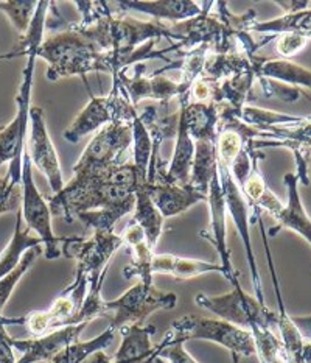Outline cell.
Instances as JSON below:
<instances>
[{
    "label": "cell",
    "mask_w": 311,
    "mask_h": 363,
    "mask_svg": "<svg viewBox=\"0 0 311 363\" xmlns=\"http://www.w3.org/2000/svg\"><path fill=\"white\" fill-rule=\"evenodd\" d=\"M79 8L84 19L77 23L79 31L97 44L101 50L130 57L143 44L159 41L161 38L174 39L169 26L157 21H139L130 16H115L106 8Z\"/></svg>",
    "instance_id": "obj_1"
},
{
    "label": "cell",
    "mask_w": 311,
    "mask_h": 363,
    "mask_svg": "<svg viewBox=\"0 0 311 363\" xmlns=\"http://www.w3.org/2000/svg\"><path fill=\"white\" fill-rule=\"evenodd\" d=\"M38 58L49 62L47 78L50 82L66 77H83L86 80L91 72H109L108 52L86 38L77 23L43 41Z\"/></svg>",
    "instance_id": "obj_2"
},
{
    "label": "cell",
    "mask_w": 311,
    "mask_h": 363,
    "mask_svg": "<svg viewBox=\"0 0 311 363\" xmlns=\"http://www.w3.org/2000/svg\"><path fill=\"white\" fill-rule=\"evenodd\" d=\"M165 335H169L170 343H186L188 340L213 342L230 351L234 359L255 356V345L249 330L237 328L220 318L186 315L174 320Z\"/></svg>",
    "instance_id": "obj_3"
},
{
    "label": "cell",
    "mask_w": 311,
    "mask_h": 363,
    "mask_svg": "<svg viewBox=\"0 0 311 363\" xmlns=\"http://www.w3.org/2000/svg\"><path fill=\"white\" fill-rule=\"evenodd\" d=\"M132 145V131L128 121H114L103 126L91 139L74 165V175H101L126 164Z\"/></svg>",
    "instance_id": "obj_4"
},
{
    "label": "cell",
    "mask_w": 311,
    "mask_h": 363,
    "mask_svg": "<svg viewBox=\"0 0 311 363\" xmlns=\"http://www.w3.org/2000/svg\"><path fill=\"white\" fill-rule=\"evenodd\" d=\"M195 303L217 315L220 320H225L249 333L257 328H277L278 315L259 303L255 296L246 294L240 282H235L232 290L220 296L198 294Z\"/></svg>",
    "instance_id": "obj_5"
},
{
    "label": "cell",
    "mask_w": 311,
    "mask_h": 363,
    "mask_svg": "<svg viewBox=\"0 0 311 363\" xmlns=\"http://www.w3.org/2000/svg\"><path fill=\"white\" fill-rule=\"evenodd\" d=\"M39 47H30L27 66L23 69L22 84L19 94L16 97V114L13 121L4 128H0V169L8 164V173L13 177L16 184H19L21 178V155L22 148L26 145L27 131H28V116H30V99H31V86H33L35 62L38 58Z\"/></svg>",
    "instance_id": "obj_6"
},
{
    "label": "cell",
    "mask_w": 311,
    "mask_h": 363,
    "mask_svg": "<svg viewBox=\"0 0 311 363\" xmlns=\"http://www.w3.org/2000/svg\"><path fill=\"white\" fill-rule=\"evenodd\" d=\"M178 304V296L173 291H162L153 286L137 282L125 294L106 301L108 317L111 315V328L120 330L123 326L142 325L151 313L157 311H171Z\"/></svg>",
    "instance_id": "obj_7"
},
{
    "label": "cell",
    "mask_w": 311,
    "mask_h": 363,
    "mask_svg": "<svg viewBox=\"0 0 311 363\" xmlns=\"http://www.w3.org/2000/svg\"><path fill=\"white\" fill-rule=\"evenodd\" d=\"M28 121L31 122V126L27 131L26 144L31 164H35V167L47 178L53 195H57L66 186V181H64L57 148H55L49 130H47L44 109L31 106Z\"/></svg>",
    "instance_id": "obj_8"
},
{
    "label": "cell",
    "mask_w": 311,
    "mask_h": 363,
    "mask_svg": "<svg viewBox=\"0 0 311 363\" xmlns=\"http://www.w3.org/2000/svg\"><path fill=\"white\" fill-rule=\"evenodd\" d=\"M122 247L123 240L120 234L114 231H94L89 240L70 238L67 243H64V255L77 259L75 274L91 279L94 276L108 273L111 259Z\"/></svg>",
    "instance_id": "obj_9"
},
{
    "label": "cell",
    "mask_w": 311,
    "mask_h": 363,
    "mask_svg": "<svg viewBox=\"0 0 311 363\" xmlns=\"http://www.w3.org/2000/svg\"><path fill=\"white\" fill-rule=\"evenodd\" d=\"M218 175L222 186V192H225L226 212L230 217V220H232V223L237 228V231L240 234L244 245L246 257H248V265H249L252 286H254V296L259 299V303L266 306L259 267H257V262H255V255L252 251V240H251V233H249V204L246 201L242 189L237 186L232 175H230L229 167L218 162Z\"/></svg>",
    "instance_id": "obj_10"
},
{
    "label": "cell",
    "mask_w": 311,
    "mask_h": 363,
    "mask_svg": "<svg viewBox=\"0 0 311 363\" xmlns=\"http://www.w3.org/2000/svg\"><path fill=\"white\" fill-rule=\"evenodd\" d=\"M125 96L123 86L118 83L114 77V88L105 97H91L89 104L84 106L81 113L77 116V119L72 122L69 128L62 133L64 139L72 144L87 136V134L100 131L103 126L109 125L118 119L120 114V105Z\"/></svg>",
    "instance_id": "obj_11"
},
{
    "label": "cell",
    "mask_w": 311,
    "mask_h": 363,
    "mask_svg": "<svg viewBox=\"0 0 311 363\" xmlns=\"http://www.w3.org/2000/svg\"><path fill=\"white\" fill-rule=\"evenodd\" d=\"M207 203L210 208V223L205 231H201V238L209 240L215 250L218 252L220 265L222 268V276L232 284L238 282V273L234 270L232 260H230V250L227 247V233H226V222H227V212H226V200L225 192H222V186L220 181V175L213 178L212 184L207 192Z\"/></svg>",
    "instance_id": "obj_12"
},
{
    "label": "cell",
    "mask_w": 311,
    "mask_h": 363,
    "mask_svg": "<svg viewBox=\"0 0 311 363\" xmlns=\"http://www.w3.org/2000/svg\"><path fill=\"white\" fill-rule=\"evenodd\" d=\"M137 69L132 75L122 69L120 72L114 74V77L123 86L128 99L135 106L139 101L151 99L159 100L162 104H169L173 97H184L188 92L181 82H173L170 78L164 75H153V77H142V72L145 70V66L137 65Z\"/></svg>",
    "instance_id": "obj_13"
},
{
    "label": "cell",
    "mask_w": 311,
    "mask_h": 363,
    "mask_svg": "<svg viewBox=\"0 0 311 363\" xmlns=\"http://www.w3.org/2000/svg\"><path fill=\"white\" fill-rule=\"evenodd\" d=\"M86 326L87 325L66 326L61 329H55L52 333L41 337H31L28 340H16V338H11L13 350L21 352V357L16 360V363L52 362L67 346L79 342L78 338Z\"/></svg>",
    "instance_id": "obj_14"
},
{
    "label": "cell",
    "mask_w": 311,
    "mask_h": 363,
    "mask_svg": "<svg viewBox=\"0 0 311 363\" xmlns=\"http://www.w3.org/2000/svg\"><path fill=\"white\" fill-rule=\"evenodd\" d=\"M283 183L286 187V194H288V201L273 216V218L277 220V225L271 228L269 235L274 238L281 230H291L311 245V217L307 214L300 200L299 177L296 173H286Z\"/></svg>",
    "instance_id": "obj_15"
},
{
    "label": "cell",
    "mask_w": 311,
    "mask_h": 363,
    "mask_svg": "<svg viewBox=\"0 0 311 363\" xmlns=\"http://www.w3.org/2000/svg\"><path fill=\"white\" fill-rule=\"evenodd\" d=\"M142 186L145 187L151 201L154 203V206L165 220L176 217L182 212L188 211L191 206H195V204L207 200V196L198 194L190 186H179L166 183V181L145 183Z\"/></svg>",
    "instance_id": "obj_16"
},
{
    "label": "cell",
    "mask_w": 311,
    "mask_h": 363,
    "mask_svg": "<svg viewBox=\"0 0 311 363\" xmlns=\"http://www.w3.org/2000/svg\"><path fill=\"white\" fill-rule=\"evenodd\" d=\"M156 333L154 326L132 325L123 326L120 329L122 345L115 356L113 357L114 363H151L161 352L162 345L159 343L153 346L151 337Z\"/></svg>",
    "instance_id": "obj_17"
},
{
    "label": "cell",
    "mask_w": 311,
    "mask_h": 363,
    "mask_svg": "<svg viewBox=\"0 0 311 363\" xmlns=\"http://www.w3.org/2000/svg\"><path fill=\"white\" fill-rule=\"evenodd\" d=\"M118 6L123 10H132L143 14H148L153 21H171L174 26L188 19H195L201 16L205 10L201 8L198 2L191 0H156V2H148V0H131V2H118Z\"/></svg>",
    "instance_id": "obj_18"
},
{
    "label": "cell",
    "mask_w": 311,
    "mask_h": 363,
    "mask_svg": "<svg viewBox=\"0 0 311 363\" xmlns=\"http://www.w3.org/2000/svg\"><path fill=\"white\" fill-rule=\"evenodd\" d=\"M179 114L193 140H217L218 136V104H193L188 101L187 94L181 97Z\"/></svg>",
    "instance_id": "obj_19"
},
{
    "label": "cell",
    "mask_w": 311,
    "mask_h": 363,
    "mask_svg": "<svg viewBox=\"0 0 311 363\" xmlns=\"http://www.w3.org/2000/svg\"><path fill=\"white\" fill-rule=\"evenodd\" d=\"M252 65L255 77L259 80H276L283 84L300 86V88L311 89V69L300 66L291 60H263L255 55Z\"/></svg>",
    "instance_id": "obj_20"
},
{
    "label": "cell",
    "mask_w": 311,
    "mask_h": 363,
    "mask_svg": "<svg viewBox=\"0 0 311 363\" xmlns=\"http://www.w3.org/2000/svg\"><path fill=\"white\" fill-rule=\"evenodd\" d=\"M218 175V153L217 140L199 139L195 140V156L191 165L188 186L207 196L213 178Z\"/></svg>",
    "instance_id": "obj_21"
},
{
    "label": "cell",
    "mask_w": 311,
    "mask_h": 363,
    "mask_svg": "<svg viewBox=\"0 0 311 363\" xmlns=\"http://www.w3.org/2000/svg\"><path fill=\"white\" fill-rule=\"evenodd\" d=\"M151 272L153 274H169L176 279L187 281L207 273L222 274V268L220 264L205 262V260L187 259L174 255H154L153 262H151Z\"/></svg>",
    "instance_id": "obj_22"
},
{
    "label": "cell",
    "mask_w": 311,
    "mask_h": 363,
    "mask_svg": "<svg viewBox=\"0 0 311 363\" xmlns=\"http://www.w3.org/2000/svg\"><path fill=\"white\" fill-rule=\"evenodd\" d=\"M174 138H176V144H174V152L171 156L170 167L166 169L164 181H166V183L179 184V186H188L191 165H193V156H195V140L190 138L186 125L181 119V114H179L178 131Z\"/></svg>",
    "instance_id": "obj_23"
},
{
    "label": "cell",
    "mask_w": 311,
    "mask_h": 363,
    "mask_svg": "<svg viewBox=\"0 0 311 363\" xmlns=\"http://www.w3.org/2000/svg\"><path fill=\"white\" fill-rule=\"evenodd\" d=\"M43 247V240L38 235L30 234L28 228L23 225L21 208L16 211V223L10 243L0 252V279L11 273L19 265L23 255L31 248Z\"/></svg>",
    "instance_id": "obj_24"
},
{
    "label": "cell",
    "mask_w": 311,
    "mask_h": 363,
    "mask_svg": "<svg viewBox=\"0 0 311 363\" xmlns=\"http://www.w3.org/2000/svg\"><path fill=\"white\" fill-rule=\"evenodd\" d=\"M131 222L140 226V230L145 234L148 245L154 250L164 233L165 218L162 217L161 212L157 211L154 203L151 201L148 192L142 184H139L137 191H135V203Z\"/></svg>",
    "instance_id": "obj_25"
},
{
    "label": "cell",
    "mask_w": 311,
    "mask_h": 363,
    "mask_svg": "<svg viewBox=\"0 0 311 363\" xmlns=\"http://www.w3.org/2000/svg\"><path fill=\"white\" fill-rule=\"evenodd\" d=\"M248 31L269 35V38H276L283 33H293L311 41V10L307 8V10L278 16V18L266 21V22L254 21L249 26Z\"/></svg>",
    "instance_id": "obj_26"
},
{
    "label": "cell",
    "mask_w": 311,
    "mask_h": 363,
    "mask_svg": "<svg viewBox=\"0 0 311 363\" xmlns=\"http://www.w3.org/2000/svg\"><path fill=\"white\" fill-rule=\"evenodd\" d=\"M130 125L132 131V165L137 172L140 184H145L151 160H153V138H151L148 126L143 123L140 116L135 111L131 116Z\"/></svg>",
    "instance_id": "obj_27"
},
{
    "label": "cell",
    "mask_w": 311,
    "mask_h": 363,
    "mask_svg": "<svg viewBox=\"0 0 311 363\" xmlns=\"http://www.w3.org/2000/svg\"><path fill=\"white\" fill-rule=\"evenodd\" d=\"M114 337H115V329L109 326L105 333H101L98 337L92 338V340L77 342L74 345L67 346V348L61 351L50 363H83V360L89 356V354L105 350L106 346L113 343Z\"/></svg>",
    "instance_id": "obj_28"
},
{
    "label": "cell",
    "mask_w": 311,
    "mask_h": 363,
    "mask_svg": "<svg viewBox=\"0 0 311 363\" xmlns=\"http://www.w3.org/2000/svg\"><path fill=\"white\" fill-rule=\"evenodd\" d=\"M130 252L132 256V262L125 267L123 276L126 279L139 278L140 282L147 286H153V272H151V262L154 257V250L149 247L148 242H140L134 247H130Z\"/></svg>",
    "instance_id": "obj_29"
},
{
    "label": "cell",
    "mask_w": 311,
    "mask_h": 363,
    "mask_svg": "<svg viewBox=\"0 0 311 363\" xmlns=\"http://www.w3.org/2000/svg\"><path fill=\"white\" fill-rule=\"evenodd\" d=\"M38 4L35 0H6L0 2V13H4L18 33L23 36L35 18Z\"/></svg>",
    "instance_id": "obj_30"
},
{
    "label": "cell",
    "mask_w": 311,
    "mask_h": 363,
    "mask_svg": "<svg viewBox=\"0 0 311 363\" xmlns=\"http://www.w3.org/2000/svg\"><path fill=\"white\" fill-rule=\"evenodd\" d=\"M44 252L43 247H35L28 250L23 257L21 259L19 265L14 268L11 273H8L6 276H4L2 279H0V317H2V311L6 304L8 299H10L13 290L18 286V282L22 279V276L26 274L33 264L36 262V259L41 256Z\"/></svg>",
    "instance_id": "obj_31"
},
{
    "label": "cell",
    "mask_w": 311,
    "mask_h": 363,
    "mask_svg": "<svg viewBox=\"0 0 311 363\" xmlns=\"http://www.w3.org/2000/svg\"><path fill=\"white\" fill-rule=\"evenodd\" d=\"M21 208V187L13 181L10 173H0V214Z\"/></svg>",
    "instance_id": "obj_32"
},
{
    "label": "cell",
    "mask_w": 311,
    "mask_h": 363,
    "mask_svg": "<svg viewBox=\"0 0 311 363\" xmlns=\"http://www.w3.org/2000/svg\"><path fill=\"white\" fill-rule=\"evenodd\" d=\"M276 38H277L276 52L278 57L283 60H290L293 57H296V55L300 50H304L310 43L308 39L302 38L299 35H293V33H283V35H278Z\"/></svg>",
    "instance_id": "obj_33"
},
{
    "label": "cell",
    "mask_w": 311,
    "mask_h": 363,
    "mask_svg": "<svg viewBox=\"0 0 311 363\" xmlns=\"http://www.w3.org/2000/svg\"><path fill=\"white\" fill-rule=\"evenodd\" d=\"M162 348L159 352V357H161L165 363H198L193 357L190 356L188 351L184 348V343H170L169 335L162 338Z\"/></svg>",
    "instance_id": "obj_34"
},
{
    "label": "cell",
    "mask_w": 311,
    "mask_h": 363,
    "mask_svg": "<svg viewBox=\"0 0 311 363\" xmlns=\"http://www.w3.org/2000/svg\"><path fill=\"white\" fill-rule=\"evenodd\" d=\"M294 326L298 328L302 338L305 342H311V315L310 317H291Z\"/></svg>",
    "instance_id": "obj_35"
},
{
    "label": "cell",
    "mask_w": 311,
    "mask_h": 363,
    "mask_svg": "<svg viewBox=\"0 0 311 363\" xmlns=\"http://www.w3.org/2000/svg\"><path fill=\"white\" fill-rule=\"evenodd\" d=\"M276 5L282 6L285 14H290V13H296V11H300V10H307L308 8V2L307 0H300V2H274Z\"/></svg>",
    "instance_id": "obj_36"
},
{
    "label": "cell",
    "mask_w": 311,
    "mask_h": 363,
    "mask_svg": "<svg viewBox=\"0 0 311 363\" xmlns=\"http://www.w3.org/2000/svg\"><path fill=\"white\" fill-rule=\"evenodd\" d=\"M83 363H114V362H113V357H109L105 351L100 350L89 354V356L83 360Z\"/></svg>",
    "instance_id": "obj_37"
},
{
    "label": "cell",
    "mask_w": 311,
    "mask_h": 363,
    "mask_svg": "<svg viewBox=\"0 0 311 363\" xmlns=\"http://www.w3.org/2000/svg\"><path fill=\"white\" fill-rule=\"evenodd\" d=\"M302 363H311V342H305L302 348Z\"/></svg>",
    "instance_id": "obj_38"
},
{
    "label": "cell",
    "mask_w": 311,
    "mask_h": 363,
    "mask_svg": "<svg viewBox=\"0 0 311 363\" xmlns=\"http://www.w3.org/2000/svg\"><path fill=\"white\" fill-rule=\"evenodd\" d=\"M18 57H28L27 53L19 52V50H13V52H8V53H0V61L2 60H13V58H18Z\"/></svg>",
    "instance_id": "obj_39"
},
{
    "label": "cell",
    "mask_w": 311,
    "mask_h": 363,
    "mask_svg": "<svg viewBox=\"0 0 311 363\" xmlns=\"http://www.w3.org/2000/svg\"><path fill=\"white\" fill-rule=\"evenodd\" d=\"M151 363H165V362H164V360H162L161 357H159V356H157V357H156V359H154L153 362H151Z\"/></svg>",
    "instance_id": "obj_40"
},
{
    "label": "cell",
    "mask_w": 311,
    "mask_h": 363,
    "mask_svg": "<svg viewBox=\"0 0 311 363\" xmlns=\"http://www.w3.org/2000/svg\"><path fill=\"white\" fill-rule=\"evenodd\" d=\"M10 363H16V360H14V362H10Z\"/></svg>",
    "instance_id": "obj_41"
}]
</instances>
